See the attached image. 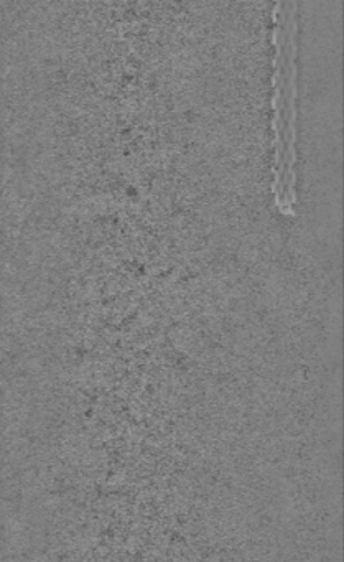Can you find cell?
I'll return each instance as SVG.
<instances>
[{"label":"cell","mask_w":344,"mask_h":562,"mask_svg":"<svg viewBox=\"0 0 344 562\" xmlns=\"http://www.w3.org/2000/svg\"><path fill=\"white\" fill-rule=\"evenodd\" d=\"M295 4H278L275 18V186L277 205L284 213L294 212L295 202V117H297V67H295Z\"/></svg>","instance_id":"1"}]
</instances>
